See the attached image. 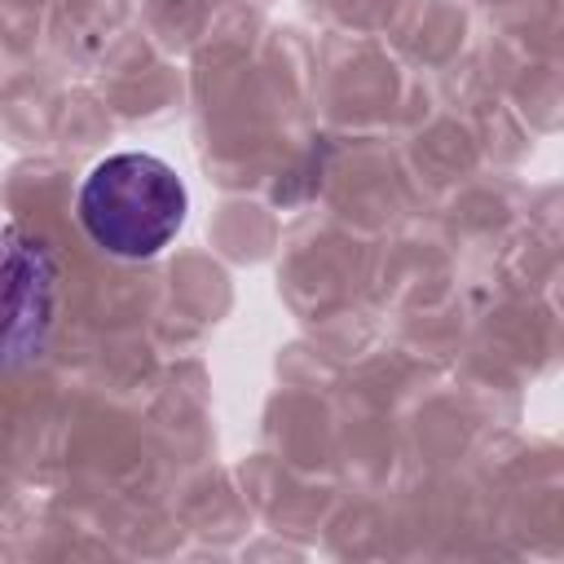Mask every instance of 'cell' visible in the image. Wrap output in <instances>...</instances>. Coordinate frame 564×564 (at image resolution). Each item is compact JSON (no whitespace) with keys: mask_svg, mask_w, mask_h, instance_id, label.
I'll use <instances>...</instances> for the list:
<instances>
[{"mask_svg":"<svg viewBox=\"0 0 564 564\" xmlns=\"http://www.w3.org/2000/svg\"><path fill=\"white\" fill-rule=\"evenodd\" d=\"M185 185L172 163L145 150H123L101 159L75 198L84 234L119 260H150L159 256L181 220H185Z\"/></svg>","mask_w":564,"mask_h":564,"instance_id":"obj_1","label":"cell"},{"mask_svg":"<svg viewBox=\"0 0 564 564\" xmlns=\"http://www.w3.org/2000/svg\"><path fill=\"white\" fill-rule=\"evenodd\" d=\"M4 352L9 366H18L22 357L40 352L44 330L53 322V260L44 251V242L22 238L18 225H9V251H4Z\"/></svg>","mask_w":564,"mask_h":564,"instance_id":"obj_2","label":"cell"}]
</instances>
